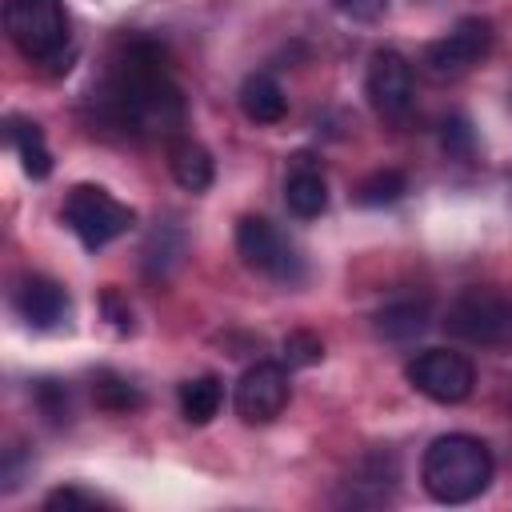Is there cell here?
Wrapping results in <instances>:
<instances>
[{"mask_svg":"<svg viewBox=\"0 0 512 512\" xmlns=\"http://www.w3.org/2000/svg\"><path fill=\"white\" fill-rule=\"evenodd\" d=\"M112 120L132 136H176L184 124V96L164 72V56L152 44H136L112 72L104 96Z\"/></svg>","mask_w":512,"mask_h":512,"instance_id":"cell-1","label":"cell"},{"mask_svg":"<svg viewBox=\"0 0 512 512\" xmlns=\"http://www.w3.org/2000/svg\"><path fill=\"white\" fill-rule=\"evenodd\" d=\"M420 480L432 500L440 504H468L492 484V452L484 440L468 432H448L436 436L424 448L420 460Z\"/></svg>","mask_w":512,"mask_h":512,"instance_id":"cell-2","label":"cell"},{"mask_svg":"<svg viewBox=\"0 0 512 512\" xmlns=\"http://www.w3.org/2000/svg\"><path fill=\"white\" fill-rule=\"evenodd\" d=\"M4 28L12 44L36 64L60 60L68 44V12L60 0H4Z\"/></svg>","mask_w":512,"mask_h":512,"instance_id":"cell-3","label":"cell"},{"mask_svg":"<svg viewBox=\"0 0 512 512\" xmlns=\"http://www.w3.org/2000/svg\"><path fill=\"white\" fill-rule=\"evenodd\" d=\"M64 224L76 232V240L84 248H104L116 236H124L136 224V212L128 204H120L108 188L100 184H76L64 196Z\"/></svg>","mask_w":512,"mask_h":512,"instance_id":"cell-4","label":"cell"},{"mask_svg":"<svg viewBox=\"0 0 512 512\" xmlns=\"http://www.w3.org/2000/svg\"><path fill=\"white\" fill-rule=\"evenodd\" d=\"M444 328L456 340L480 344V348L512 344V304L492 288H468L448 304Z\"/></svg>","mask_w":512,"mask_h":512,"instance_id":"cell-5","label":"cell"},{"mask_svg":"<svg viewBox=\"0 0 512 512\" xmlns=\"http://www.w3.org/2000/svg\"><path fill=\"white\" fill-rule=\"evenodd\" d=\"M408 384L436 400V404H460L472 396V384H476V368L464 352H452V348H424L408 360L404 368Z\"/></svg>","mask_w":512,"mask_h":512,"instance_id":"cell-6","label":"cell"},{"mask_svg":"<svg viewBox=\"0 0 512 512\" xmlns=\"http://www.w3.org/2000/svg\"><path fill=\"white\" fill-rule=\"evenodd\" d=\"M236 252L244 256L248 268L280 280V284H296L304 276V264L296 256V248L280 236L276 224H268L264 216H244L236 224Z\"/></svg>","mask_w":512,"mask_h":512,"instance_id":"cell-7","label":"cell"},{"mask_svg":"<svg viewBox=\"0 0 512 512\" xmlns=\"http://www.w3.org/2000/svg\"><path fill=\"white\" fill-rule=\"evenodd\" d=\"M488 52H492V24L484 16H464L440 40H432L424 48V64L432 76L452 80V76L472 72Z\"/></svg>","mask_w":512,"mask_h":512,"instance_id":"cell-8","label":"cell"},{"mask_svg":"<svg viewBox=\"0 0 512 512\" xmlns=\"http://www.w3.org/2000/svg\"><path fill=\"white\" fill-rule=\"evenodd\" d=\"M364 96H368V104L376 108V116H384V120H400V116H408L412 96H416L412 64H408L396 48H380V52H372L368 72H364Z\"/></svg>","mask_w":512,"mask_h":512,"instance_id":"cell-9","label":"cell"},{"mask_svg":"<svg viewBox=\"0 0 512 512\" xmlns=\"http://www.w3.org/2000/svg\"><path fill=\"white\" fill-rule=\"evenodd\" d=\"M232 404H236V416L244 424H268V420H276L284 412V404H288V372H284V364H268V360L264 364H252L240 376Z\"/></svg>","mask_w":512,"mask_h":512,"instance_id":"cell-10","label":"cell"},{"mask_svg":"<svg viewBox=\"0 0 512 512\" xmlns=\"http://www.w3.org/2000/svg\"><path fill=\"white\" fill-rule=\"evenodd\" d=\"M12 304L32 328H56L68 316V292L48 276H24L12 292Z\"/></svg>","mask_w":512,"mask_h":512,"instance_id":"cell-11","label":"cell"},{"mask_svg":"<svg viewBox=\"0 0 512 512\" xmlns=\"http://www.w3.org/2000/svg\"><path fill=\"white\" fill-rule=\"evenodd\" d=\"M168 164H172V176L184 192H208L212 188V176H216V164L208 156L204 144L188 140V136H172L168 144Z\"/></svg>","mask_w":512,"mask_h":512,"instance_id":"cell-12","label":"cell"},{"mask_svg":"<svg viewBox=\"0 0 512 512\" xmlns=\"http://www.w3.org/2000/svg\"><path fill=\"white\" fill-rule=\"evenodd\" d=\"M240 108L252 124H276V120H284L288 100H284V88L268 72H252L240 84Z\"/></svg>","mask_w":512,"mask_h":512,"instance_id":"cell-13","label":"cell"},{"mask_svg":"<svg viewBox=\"0 0 512 512\" xmlns=\"http://www.w3.org/2000/svg\"><path fill=\"white\" fill-rule=\"evenodd\" d=\"M4 136H8V144L16 148L20 168H24L32 180H44V176L52 172V152H48V144H44L40 124H32V120H24V116H8Z\"/></svg>","mask_w":512,"mask_h":512,"instance_id":"cell-14","label":"cell"},{"mask_svg":"<svg viewBox=\"0 0 512 512\" xmlns=\"http://www.w3.org/2000/svg\"><path fill=\"white\" fill-rule=\"evenodd\" d=\"M376 336L392 340V344H404V340H416L424 328H428V300H392L376 312Z\"/></svg>","mask_w":512,"mask_h":512,"instance_id":"cell-15","label":"cell"},{"mask_svg":"<svg viewBox=\"0 0 512 512\" xmlns=\"http://www.w3.org/2000/svg\"><path fill=\"white\" fill-rule=\"evenodd\" d=\"M284 204L292 216L300 220H312L328 208V184L316 168H296L288 180H284Z\"/></svg>","mask_w":512,"mask_h":512,"instance_id":"cell-16","label":"cell"},{"mask_svg":"<svg viewBox=\"0 0 512 512\" xmlns=\"http://www.w3.org/2000/svg\"><path fill=\"white\" fill-rule=\"evenodd\" d=\"M220 400H224V388L216 376H192L180 384V416L188 424H208L220 412Z\"/></svg>","mask_w":512,"mask_h":512,"instance_id":"cell-17","label":"cell"},{"mask_svg":"<svg viewBox=\"0 0 512 512\" xmlns=\"http://www.w3.org/2000/svg\"><path fill=\"white\" fill-rule=\"evenodd\" d=\"M404 192H408V176H404L400 168H380V172H372V176H364V180L356 184V200H360L364 208L396 204Z\"/></svg>","mask_w":512,"mask_h":512,"instance_id":"cell-18","label":"cell"},{"mask_svg":"<svg viewBox=\"0 0 512 512\" xmlns=\"http://www.w3.org/2000/svg\"><path fill=\"white\" fill-rule=\"evenodd\" d=\"M92 396H96V408H104V412H132V408L144 404V396L136 392V384H128L116 372H100L96 384H92Z\"/></svg>","mask_w":512,"mask_h":512,"instance_id":"cell-19","label":"cell"},{"mask_svg":"<svg viewBox=\"0 0 512 512\" xmlns=\"http://www.w3.org/2000/svg\"><path fill=\"white\" fill-rule=\"evenodd\" d=\"M320 356H324V340L316 332L296 328L284 336V364L288 368H312V364H320Z\"/></svg>","mask_w":512,"mask_h":512,"instance_id":"cell-20","label":"cell"},{"mask_svg":"<svg viewBox=\"0 0 512 512\" xmlns=\"http://www.w3.org/2000/svg\"><path fill=\"white\" fill-rule=\"evenodd\" d=\"M32 392H36L40 412H44L52 424H64V420L72 416V408H68V388H64L60 380H40Z\"/></svg>","mask_w":512,"mask_h":512,"instance_id":"cell-21","label":"cell"},{"mask_svg":"<svg viewBox=\"0 0 512 512\" xmlns=\"http://www.w3.org/2000/svg\"><path fill=\"white\" fill-rule=\"evenodd\" d=\"M440 144H444V152H452V156H468V152H472V128H468V120H464V116H448V120L440 124Z\"/></svg>","mask_w":512,"mask_h":512,"instance_id":"cell-22","label":"cell"},{"mask_svg":"<svg viewBox=\"0 0 512 512\" xmlns=\"http://www.w3.org/2000/svg\"><path fill=\"white\" fill-rule=\"evenodd\" d=\"M44 508H48V512H60V508L72 512V508H100V500L88 496V492H80V488H56V492H48Z\"/></svg>","mask_w":512,"mask_h":512,"instance_id":"cell-23","label":"cell"},{"mask_svg":"<svg viewBox=\"0 0 512 512\" xmlns=\"http://www.w3.org/2000/svg\"><path fill=\"white\" fill-rule=\"evenodd\" d=\"M344 16H352V20H364V24H372V20H380L384 12H388V0H332Z\"/></svg>","mask_w":512,"mask_h":512,"instance_id":"cell-24","label":"cell"},{"mask_svg":"<svg viewBox=\"0 0 512 512\" xmlns=\"http://www.w3.org/2000/svg\"><path fill=\"white\" fill-rule=\"evenodd\" d=\"M104 300H108V308H116V292H108ZM112 316H116V328H120V332H128V328H132V320H128V312H112Z\"/></svg>","mask_w":512,"mask_h":512,"instance_id":"cell-25","label":"cell"}]
</instances>
